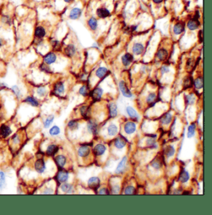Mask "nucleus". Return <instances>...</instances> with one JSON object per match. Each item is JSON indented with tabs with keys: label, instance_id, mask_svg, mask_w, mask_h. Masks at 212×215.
<instances>
[{
	"label": "nucleus",
	"instance_id": "nucleus-1",
	"mask_svg": "<svg viewBox=\"0 0 212 215\" xmlns=\"http://www.w3.org/2000/svg\"><path fill=\"white\" fill-rule=\"evenodd\" d=\"M119 87H120L121 92H122L123 96H124L125 97H128V98L132 97V94L130 90V89H128L125 82L123 81H121L119 84Z\"/></svg>",
	"mask_w": 212,
	"mask_h": 215
},
{
	"label": "nucleus",
	"instance_id": "nucleus-2",
	"mask_svg": "<svg viewBox=\"0 0 212 215\" xmlns=\"http://www.w3.org/2000/svg\"><path fill=\"white\" fill-rule=\"evenodd\" d=\"M136 130V125L132 122H127L124 127V130L125 133L128 135L134 134Z\"/></svg>",
	"mask_w": 212,
	"mask_h": 215
},
{
	"label": "nucleus",
	"instance_id": "nucleus-3",
	"mask_svg": "<svg viewBox=\"0 0 212 215\" xmlns=\"http://www.w3.org/2000/svg\"><path fill=\"white\" fill-rule=\"evenodd\" d=\"M127 160H128L127 157H124L122 158V160L120 161V162L118 163V166H117V167L115 170V173H116V174H120V173H122L124 172V170L126 168Z\"/></svg>",
	"mask_w": 212,
	"mask_h": 215
},
{
	"label": "nucleus",
	"instance_id": "nucleus-4",
	"mask_svg": "<svg viewBox=\"0 0 212 215\" xmlns=\"http://www.w3.org/2000/svg\"><path fill=\"white\" fill-rule=\"evenodd\" d=\"M100 184V180L99 178L96 176H93L88 181V185L92 189H97L99 187Z\"/></svg>",
	"mask_w": 212,
	"mask_h": 215
},
{
	"label": "nucleus",
	"instance_id": "nucleus-5",
	"mask_svg": "<svg viewBox=\"0 0 212 215\" xmlns=\"http://www.w3.org/2000/svg\"><path fill=\"white\" fill-rule=\"evenodd\" d=\"M57 59V56L55 54L53 53V52H50V53L47 54L46 56H45L44 58V61L45 64H47L48 65L52 64L54 63Z\"/></svg>",
	"mask_w": 212,
	"mask_h": 215
},
{
	"label": "nucleus",
	"instance_id": "nucleus-6",
	"mask_svg": "<svg viewBox=\"0 0 212 215\" xmlns=\"http://www.w3.org/2000/svg\"><path fill=\"white\" fill-rule=\"evenodd\" d=\"M106 150H107V148L106 146L103 145V144H97L95 146L93 152L97 156H100L104 154Z\"/></svg>",
	"mask_w": 212,
	"mask_h": 215
},
{
	"label": "nucleus",
	"instance_id": "nucleus-7",
	"mask_svg": "<svg viewBox=\"0 0 212 215\" xmlns=\"http://www.w3.org/2000/svg\"><path fill=\"white\" fill-rule=\"evenodd\" d=\"M34 167L37 172H39V173H43L45 169V165L44 160L41 159L37 160L35 163Z\"/></svg>",
	"mask_w": 212,
	"mask_h": 215
},
{
	"label": "nucleus",
	"instance_id": "nucleus-8",
	"mask_svg": "<svg viewBox=\"0 0 212 215\" xmlns=\"http://www.w3.org/2000/svg\"><path fill=\"white\" fill-rule=\"evenodd\" d=\"M90 153V149L88 146H82L78 150V155L81 157H85L88 155Z\"/></svg>",
	"mask_w": 212,
	"mask_h": 215
},
{
	"label": "nucleus",
	"instance_id": "nucleus-9",
	"mask_svg": "<svg viewBox=\"0 0 212 215\" xmlns=\"http://www.w3.org/2000/svg\"><path fill=\"white\" fill-rule=\"evenodd\" d=\"M199 26L200 22L197 19H193V20L189 21L187 23V27L191 31H194V30L198 29Z\"/></svg>",
	"mask_w": 212,
	"mask_h": 215
},
{
	"label": "nucleus",
	"instance_id": "nucleus-10",
	"mask_svg": "<svg viewBox=\"0 0 212 215\" xmlns=\"http://www.w3.org/2000/svg\"><path fill=\"white\" fill-rule=\"evenodd\" d=\"M87 128L90 133L92 134H96L98 130V125L97 123L93 121V120H90L87 124Z\"/></svg>",
	"mask_w": 212,
	"mask_h": 215
},
{
	"label": "nucleus",
	"instance_id": "nucleus-11",
	"mask_svg": "<svg viewBox=\"0 0 212 215\" xmlns=\"http://www.w3.org/2000/svg\"><path fill=\"white\" fill-rule=\"evenodd\" d=\"M133 60V56L130 53H126L122 58V61L124 66H128Z\"/></svg>",
	"mask_w": 212,
	"mask_h": 215
},
{
	"label": "nucleus",
	"instance_id": "nucleus-12",
	"mask_svg": "<svg viewBox=\"0 0 212 215\" xmlns=\"http://www.w3.org/2000/svg\"><path fill=\"white\" fill-rule=\"evenodd\" d=\"M82 13V11L80 8L78 7H75V8L71 10L69 17L71 20H77L79 17L80 16Z\"/></svg>",
	"mask_w": 212,
	"mask_h": 215
},
{
	"label": "nucleus",
	"instance_id": "nucleus-13",
	"mask_svg": "<svg viewBox=\"0 0 212 215\" xmlns=\"http://www.w3.org/2000/svg\"><path fill=\"white\" fill-rule=\"evenodd\" d=\"M65 54L69 57H72L76 53V48L73 44H69L65 49Z\"/></svg>",
	"mask_w": 212,
	"mask_h": 215
},
{
	"label": "nucleus",
	"instance_id": "nucleus-14",
	"mask_svg": "<svg viewBox=\"0 0 212 215\" xmlns=\"http://www.w3.org/2000/svg\"><path fill=\"white\" fill-rule=\"evenodd\" d=\"M144 51V46L141 43H136L132 46V52L136 55L141 54Z\"/></svg>",
	"mask_w": 212,
	"mask_h": 215
},
{
	"label": "nucleus",
	"instance_id": "nucleus-15",
	"mask_svg": "<svg viewBox=\"0 0 212 215\" xmlns=\"http://www.w3.org/2000/svg\"><path fill=\"white\" fill-rule=\"evenodd\" d=\"M11 134V130L9 127L7 125H3L0 128V135L4 138L8 137Z\"/></svg>",
	"mask_w": 212,
	"mask_h": 215
},
{
	"label": "nucleus",
	"instance_id": "nucleus-16",
	"mask_svg": "<svg viewBox=\"0 0 212 215\" xmlns=\"http://www.w3.org/2000/svg\"><path fill=\"white\" fill-rule=\"evenodd\" d=\"M97 14L100 18H105L109 16L110 12L106 8H98L97 10Z\"/></svg>",
	"mask_w": 212,
	"mask_h": 215
},
{
	"label": "nucleus",
	"instance_id": "nucleus-17",
	"mask_svg": "<svg viewBox=\"0 0 212 215\" xmlns=\"http://www.w3.org/2000/svg\"><path fill=\"white\" fill-rule=\"evenodd\" d=\"M57 180L60 183L65 182L68 178H69V174L66 172L61 171L58 173L57 176Z\"/></svg>",
	"mask_w": 212,
	"mask_h": 215
},
{
	"label": "nucleus",
	"instance_id": "nucleus-18",
	"mask_svg": "<svg viewBox=\"0 0 212 215\" xmlns=\"http://www.w3.org/2000/svg\"><path fill=\"white\" fill-rule=\"evenodd\" d=\"M65 88H64V85L62 82H57L54 87V91L57 94H62L64 92Z\"/></svg>",
	"mask_w": 212,
	"mask_h": 215
},
{
	"label": "nucleus",
	"instance_id": "nucleus-19",
	"mask_svg": "<svg viewBox=\"0 0 212 215\" xmlns=\"http://www.w3.org/2000/svg\"><path fill=\"white\" fill-rule=\"evenodd\" d=\"M168 56V52L167 50H164V49H161L159 51L157 52V58L161 60V61H164V60L166 59Z\"/></svg>",
	"mask_w": 212,
	"mask_h": 215
},
{
	"label": "nucleus",
	"instance_id": "nucleus-20",
	"mask_svg": "<svg viewBox=\"0 0 212 215\" xmlns=\"http://www.w3.org/2000/svg\"><path fill=\"white\" fill-rule=\"evenodd\" d=\"M108 73V69L105 67H101L96 71V75L100 79L104 77Z\"/></svg>",
	"mask_w": 212,
	"mask_h": 215
},
{
	"label": "nucleus",
	"instance_id": "nucleus-21",
	"mask_svg": "<svg viewBox=\"0 0 212 215\" xmlns=\"http://www.w3.org/2000/svg\"><path fill=\"white\" fill-rule=\"evenodd\" d=\"M176 153V150L172 145H169L165 150V155L167 158L174 155Z\"/></svg>",
	"mask_w": 212,
	"mask_h": 215
},
{
	"label": "nucleus",
	"instance_id": "nucleus-22",
	"mask_svg": "<svg viewBox=\"0 0 212 215\" xmlns=\"http://www.w3.org/2000/svg\"><path fill=\"white\" fill-rule=\"evenodd\" d=\"M55 161L59 167L62 168L66 163V158L63 155H58L55 158Z\"/></svg>",
	"mask_w": 212,
	"mask_h": 215
},
{
	"label": "nucleus",
	"instance_id": "nucleus-23",
	"mask_svg": "<svg viewBox=\"0 0 212 215\" xmlns=\"http://www.w3.org/2000/svg\"><path fill=\"white\" fill-rule=\"evenodd\" d=\"M189 178H190V175L188 172L184 170L182 172L180 175L179 176V181L182 183L187 182Z\"/></svg>",
	"mask_w": 212,
	"mask_h": 215
},
{
	"label": "nucleus",
	"instance_id": "nucleus-24",
	"mask_svg": "<svg viewBox=\"0 0 212 215\" xmlns=\"http://www.w3.org/2000/svg\"><path fill=\"white\" fill-rule=\"evenodd\" d=\"M126 141L122 138L120 137V138H116V140L115 141V146L118 149H122L124 148V147L126 146Z\"/></svg>",
	"mask_w": 212,
	"mask_h": 215
},
{
	"label": "nucleus",
	"instance_id": "nucleus-25",
	"mask_svg": "<svg viewBox=\"0 0 212 215\" xmlns=\"http://www.w3.org/2000/svg\"><path fill=\"white\" fill-rule=\"evenodd\" d=\"M45 35V29L42 26H38L35 30V36L38 38H43Z\"/></svg>",
	"mask_w": 212,
	"mask_h": 215
},
{
	"label": "nucleus",
	"instance_id": "nucleus-26",
	"mask_svg": "<svg viewBox=\"0 0 212 215\" xmlns=\"http://www.w3.org/2000/svg\"><path fill=\"white\" fill-rule=\"evenodd\" d=\"M126 112L128 115L132 119H136L138 117V114L134 108L128 106L126 107Z\"/></svg>",
	"mask_w": 212,
	"mask_h": 215
},
{
	"label": "nucleus",
	"instance_id": "nucleus-27",
	"mask_svg": "<svg viewBox=\"0 0 212 215\" xmlns=\"http://www.w3.org/2000/svg\"><path fill=\"white\" fill-rule=\"evenodd\" d=\"M57 150H58L57 146L54 144H52V145H49L47 147L46 152L48 155L52 156V155H54L57 153Z\"/></svg>",
	"mask_w": 212,
	"mask_h": 215
},
{
	"label": "nucleus",
	"instance_id": "nucleus-28",
	"mask_svg": "<svg viewBox=\"0 0 212 215\" xmlns=\"http://www.w3.org/2000/svg\"><path fill=\"white\" fill-rule=\"evenodd\" d=\"M102 94H103V90L101 88L98 87L93 90L92 92V97L94 99L99 100L101 97Z\"/></svg>",
	"mask_w": 212,
	"mask_h": 215
},
{
	"label": "nucleus",
	"instance_id": "nucleus-29",
	"mask_svg": "<svg viewBox=\"0 0 212 215\" xmlns=\"http://www.w3.org/2000/svg\"><path fill=\"white\" fill-rule=\"evenodd\" d=\"M109 109L110 115L112 117H115L117 114H118V107H117V105L114 103H111L109 105Z\"/></svg>",
	"mask_w": 212,
	"mask_h": 215
},
{
	"label": "nucleus",
	"instance_id": "nucleus-30",
	"mask_svg": "<svg viewBox=\"0 0 212 215\" xmlns=\"http://www.w3.org/2000/svg\"><path fill=\"white\" fill-rule=\"evenodd\" d=\"M184 31V26L181 23H177L174 27V33L175 35H179Z\"/></svg>",
	"mask_w": 212,
	"mask_h": 215
},
{
	"label": "nucleus",
	"instance_id": "nucleus-31",
	"mask_svg": "<svg viewBox=\"0 0 212 215\" xmlns=\"http://www.w3.org/2000/svg\"><path fill=\"white\" fill-rule=\"evenodd\" d=\"M118 133V127L114 124H111L108 127V134L109 136H115Z\"/></svg>",
	"mask_w": 212,
	"mask_h": 215
},
{
	"label": "nucleus",
	"instance_id": "nucleus-32",
	"mask_svg": "<svg viewBox=\"0 0 212 215\" xmlns=\"http://www.w3.org/2000/svg\"><path fill=\"white\" fill-rule=\"evenodd\" d=\"M172 119V115H171V114L167 113V114H166L163 117H162L161 120V122L162 123V124H164V125H168V124L171 122Z\"/></svg>",
	"mask_w": 212,
	"mask_h": 215
},
{
	"label": "nucleus",
	"instance_id": "nucleus-33",
	"mask_svg": "<svg viewBox=\"0 0 212 215\" xmlns=\"http://www.w3.org/2000/svg\"><path fill=\"white\" fill-rule=\"evenodd\" d=\"M195 129L196 125L195 123H192L191 125L188 128V133H187V137L190 138L194 136L195 134Z\"/></svg>",
	"mask_w": 212,
	"mask_h": 215
},
{
	"label": "nucleus",
	"instance_id": "nucleus-34",
	"mask_svg": "<svg viewBox=\"0 0 212 215\" xmlns=\"http://www.w3.org/2000/svg\"><path fill=\"white\" fill-rule=\"evenodd\" d=\"M61 189L63 192H65V193H71L72 191L73 190V187L70 184L65 183V184H63L62 185Z\"/></svg>",
	"mask_w": 212,
	"mask_h": 215
},
{
	"label": "nucleus",
	"instance_id": "nucleus-35",
	"mask_svg": "<svg viewBox=\"0 0 212 215\" xmlns=\"http://www.w3.org/2000/svg\"><path fill=\"white\" fill-rule=\"evenodd\" d=\"M88 25L92 30H95L97 28V21L95 18H90L88 21Z\"/></svg>",
	"mask_w": 212,
	"mask_h": 215
},
{
	"label": "nucleus",
	"instance_id": "nucleus-36",
	"mask_svg": "<svg viewBox=\"0 0 212 215\" xmlns=\"http://www.w3.org/2000/svg\"><path fill=\"white\" fill-rule=\"evenodd\" d=\"M25 102H26L29 103V104H31V105H32V106H34V107H37V105H39V103H38V102H37V100H36L34 98H33L32 97H28L25 99Z\"/></svg>",
	"mask_w": 212,
	"mask_h": 215
},
{
	"label": "nucleus",
	"instance_id": "nucleus-37",
	"mask_svg": "<svg viewBox=\"0 0 212 215\" xmlns=\"http://www.w3.org/2000/svg\"><path fill=\"white\" fill-rule=\"evenodd\" d=\"M194 85L196 89H202L203 87V79L202 77L196 78L194 81Z\"/></svg>",
	"mask_w": 212,
	"mask_h": 215
},
{
	"label": "nucleus",
	"instance_id": "nucleus-38",
	"mask_svg": "<svg viewBox=\"0 0 212 215\" xmlns=\"http://www.w3.org/2000/svg\"><path fill=\"white\" fill-rule=\"evenodd\" d=\"M156 99V95L155 93H151L147 97L146 101L149 104L154 103Z\"/></svg>",
	"mask_w": 212,
	"mask_h": 215
},
{
	"label": "nucleus",
	"instance_id": "nucleus-39",
	"mask_svg": "<svg viewBox=\"0 0 212 215\" xmlns=\"http://www.w3.org/2000/svg\"><path fill=\"white\" fill-rule=\"evenodd\" d=\"M68 127H69V129L72 130H74L78 129V123L77 121L75 120H71L68 123Z\"/></svg>",
	"mask_w": 212,
	"mask_h": 215
},
{
	"label": "nucleus",
	"instance_id": "nucleus-40",
	"mask_svg": "<svg viewBox=\"0 0 212 215\" xmlns=\"http://www.w3.org/2000/svg\"><path fill=\"white\" fill-rule=\"evenodd\" d=\"M192 79L190 77H187L185 79L184 82V86L185 88H188L192 86Z\"/></svg>",
	"mask_w": 212,
	"mask_h": 215
},
{
	"label": "nucleus",
	"instance_id": "nucleus-41",
	"mask_svg": "<svg viewBox=\"0 0 212 215\" xmlns=\"http://www.w3.org/2000/svg\"><path fill=\"white\" fill-rule=\"evenodd\" d=\"M60 133V129L57 126H54L52 127L51 130H49V134H50L52 136L54 135H57Z\"/></svg>",
	"mask_w": 212,
	"mask_h": 215
},
{
	"label": "nucleus",
	"instance_id": "nucleus-42",
	"mask_svg": "<svg viewBox=\"0 0 212 215\" xmlns=\"http://www.w3.org/2000/svg\"><path fill=\"white\" fill-rule=\"evenodd\" d=\"M54 119V117L53 115H50L49 117H47V119H46V120H45L44 123V127L45 128H48L49 126H50L51 125V123L53 122Z\"/></svg>",
	"mask_w": 212,
	"mask_h": 215
},
{
	"label": "nucleus",
	"instance_id": "nucleus-43",
	"mask_svg": "<svg viewBox=\"0 0 212 215\" xmlns=\"http://www.w3.org/2000/svg\"><path fill=\"white\" fill-rule=\"evenodd\" d=\"M135 192L136 190L133 187L128 186L126 188L125 191H124V193L126 195H134L135 194Z\"/></svg>",
	"mask_w": 212,
	"mask_h": 215
},
{
	"label": "nucleus",
	"instance_id": "nucleus-44",
	"mask_svg": "<svg viewBox=\"0 0 212 215\" xmlns=\"http://www.w3.org/2000/svg\"><path fill=\"white\" fill-rule=\"evenodd\" d=\"M146 143L147 145H148L149 146L152 147V148H156L157 147L156 140H155L153 138H150L149 139H147L146 141Z\"/></svg>",
	"mask_w": 212,
	"mask_h": 215
},
{
	"label": "nucleus",
	"instance_id": "nucleus-45",
	"mask_svg": "<svg viewBox=\"0 0 212 215\" xmlns=\"http://www.w3.org/2000/svg\"><path fill=\"white\" fill-rule=\"evenodd\" d=\"M5 185V175L3 172H0V188H3Z\"/></svg>",
	"mask_w": 212,
	"mask_h": 215
},
{
	"label": "nucleus",
	"instance_id": "nucleus-46",
	"mask_svg": "<svg viewBox=\"0 0 212 215\" xmlns=\"http://www.w3.org/2000/svg\"><path fill=\"white\" fill-rule=\"evenodd\" d=\"M79 93L83 96H86L88 94V87L86 85H83L79 90Z\"/></svg>",
	"mask_w": 212,
	"mask_h": 215
},
{
	"label": "nucleus",
	"instance_id": "nucleus-47",
	"mask_svg": "<svg viewBox=\"0 0 212 215\" xmlns=\"http://www.w3.org/2000/svg\"><path fill=\"white\" fill-rule=\"evenodd\" d=\"M11 89H12L13 92L15 94V95H16L18 97H20L21 96V91H20V89H19L18 86L14 85V86L12 87Z\"/></svg>",
	"mask_w": 212,
	"mask_h": 215
},
{
	"label": "nucleus",
	"instance_id": "nucleus-48",
	"mask_svg": "<svg viewBox=\"0 0 212 215\" xmlns=\"http://www.w3.org/2000/svg\"><path fill=\"white\" fill-rule=\"evenodd\" d=\"M37 93L39 96H44L45 95V94H46V89L44 87H41L37 89Z\"/></svg>",
	"mask_w": 212,
	"mask_h": 215
},
{
	"label": "nucleus",
	"instance_id": "nucleus-49",
	"mask_svg": "<svg viewBox=\"0 0 212 215\" xmlns=\"http://www.w3.org/2000/svg\"><path fill=\"white\" fill-rule=\"evenodd\" d=\"M80 113L82 116L86 117L88 113V108L86 106H83L80 109Z\"/></svg>",
	"mask_w": 212,
	"mask_h": 215
},
{
	"label": "nucleus",
	"instance_id": "nucleus-50",
	"mask_svg": "<svg viewBox=\"0 0 212 215\" xmlns=\"http://www.w3.org/2000/svg\"><path fill=\"white\" fill-rule=\"evenodd\" d=\"M152 167L156 170L160 169L161 167H162V164L159 161H153V163H152Z\"/></svg>",
	"mask_w": 212,
	"mask_h": 215
},
{
	"label": "nucleus",
	"instance_id": "nucleus-51",
	"mask_svg": "<svg viewBox=\"0 0 212 215\" xmlns=\"http://www.w3.org/2000/svg\"><path fill=\"white\" fill-rule=\"evenodd\" d=\"M48 64H42L41 65V70H43V71L45 72V73H49V72L51 71V69H50V67H49L48 66Z\"/></svg>",
	"mask_w": 212,
	"mask_h": 215
},
{
	"label": "nucleus",
	"instance_id": "nucleus-52",
	"mask_svg": "<svg viewBox=\"0 0 212 215\" xmlns=\"http://www.w3.org/2000/svg\"><path fill=\"white\" fill-rule=\"evenodd\" d=\"M52 46L54 50H57L60 47V43L58 41H53L52 42Z\"/></svg>",
	"mask_w": 212,
	"mask_h": 215
},
{
	"label": "nucleus",
	"instance_id": "nucleus-53",
	"mask_svg": "<svg viewBox=\"0 0 212 215\" xmlns=\"http://www.w3.org/2000/svg\"><path fill=\"white\" fill-rule=\"evenodd\" d=\"M187 102L189 104H193L195 102V97L193 95H190L187 96Z\"/></svg>",
	"mask_w": 212,
	"mask_h": 215
},
{
	"label": "nucleus",
	"instance_id": "nucleus-54",
	"mask_svg": "<svg viewBox=\"0 0 212 215\" xmlns=\"http://www.w3.org/2000/svg\"><path fill=\"white\" fill-rule=\"evenodd\" d=\"M161 71L162 74H165V73H169V72L170 71V69H169V67H168L167 66H162V67H161Z\"/></svg>",
	"mask_w": 212,
	"mask_h": 215
},
{
	"label": "nucleus",
	"instance_id": "nucleus-55",
	"mask_svg": "<svg viewBox=\"0 0 212 215\" xmlns=\"http://www.w3.org/2000/svg\"><path fill=\"white\" fill-rule=\"evenodd\" d=\"M99 194H100V195H108V194H109L108 190L107 189V188H102V189H101L100 190Z\"/></svg>",
	"mask_w": 212,
	"mask_h": 215
},
{
	"label": "nucleus",
	"instance_id": "nucleus-56",
	"mask_svg": "<svg viewBox=\"0 0 212 215\" xmlns=\"http://www.w3.org/2000/svg\"><path fill=\"white\" fill-rule=\"evenodd\" d=\"M13 142L14 143H16V144L20 142V138H19L18 135H14V136L13 138Z\"/></svg>",
	"mask_w": 212,
	"mask_h": 215
},
{
	"label": "nucleus",
	"instance_id": "nucleus-57",
	"mask_svg": "<svg viewBox=\"0 0 212 215\" xmlns=\"http://www.w3.org/2000/svg\"><path fill=\"white\" fill-rule=\"evenodd\" d=\"M53 192H52V189H51V188H47V189L46 190H45V191L44 192V194H52Z\"/></svg>",
	"mask_w": 212,
	"mask_h": 215
},
{
	"label": "nucleus",
	"instance_id": "nucleus-58",
	"mask_svg": "<svg viewBox=\"0 0 212 215\" xmlns=\"http://www.w3.org/2000/svg\"><path fill=\"white\" fill-rule=\"evenodd\" d=\"M162 1H163V0H153V1H154L155 3H157V4H159V3H162Z\"/></svg>",
	"mask_w": 212,
	"mask_h": 215
},
{
	"label": "nucleus",
	"instance_id": "nucleus-59",
	"mask_svg": "<svg viewBox=\"0 0 212 215\" xmlns=\"http://www.w3.org/2000/svg\"><path fill=\"white\" fill-rule=\"evenodd\" d=\"M72 1H73V0H64V1L66 2V3H70Z\"/></svg>",
	"mask_w": 212,
	"mask_h": 215
},
{
	"label": "nucleus",
	"instance_id": "nucleus-60",
	"mask_svg": "<svg viewBox=\"0 0 212 215\" xmlns=\"http://www.w3.org/2000/svg\"><path fill=\"white\" fill-rule=\"evenodd\" d=\"M2 46V40L0 39V47Z\"/></svg>",
	"mask_w": 212,
	"mask_h": 215
}]
</instances>
